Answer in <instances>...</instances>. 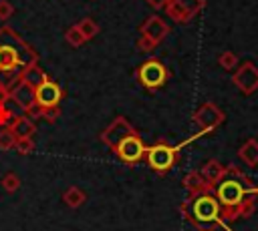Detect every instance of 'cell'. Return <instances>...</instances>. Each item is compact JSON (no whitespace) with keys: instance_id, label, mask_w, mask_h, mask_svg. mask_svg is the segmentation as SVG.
Instances as JSON below:
<instances>
[{"instance_id":"cell-1","label":"cell","mask_w":258,"mask_h":231,"mask_svg":"<svg viewBox=\"0 0 258 231\" xmlns=\"http://www.w3.org/2000/svg\"><path fill=\"white\" fill-rule=\"evenodd\" d=\"M214 195L222 207V219L232 223L236 219H248L254 213L258 187L242 169L228 165L224 177L214 187Z\"/></svg>"},{"instance_id":"cell-2","label":"cell","mask_w":258,"mask_h":231,"mask_svg":"<svg viewBox=\"0 0 258 231\" xmlns=\"http://www.w3.org/2000/svg\"><path fill=\"white\" fill-rule=\"evenodd\" d=\"M36 62L38 52L12 26H0V86L12 88L22 72Z\"/></svg>"},{"instance_id":"cell-3","label":"cell","mask_w":258,"mask_h":231,"mask_svg":"<svg viewBox=\"0 0 258 231\" xmlns=\"http://www.w3.org/2000/svg\"><path fill=\"white\" fill-rule=\"evenodd\" d=\"M181 215L196 227V231H232L222 219V207L214 191H204L198 195H187L179 205Z\"/></svg>"},{"instance_id":"cell-4","label":"cell","mask_w":258,"mask_h":231,"mask_svg":"<svg viewBox=\"0 0 258 231\" xmlns=\"http://www.w3.org/2000/svg\"><path fill=\"white\" fill-rule=\"evenodd\" d=\"M177 161H179V149L173 147V145H169V143L163 141V139L157 141L155 145L147 147V151H145V163H147L149 169L155 171L159 177L167 175V173L175 167Z\"/></svg>"},{"instance_id":"cell-5","label":"cell","mask_w":258,"mask_h":231,"mask_svg":"<svg viewBox=\"0 0 258 231\" xmlns=\"http://www.w3.org/2000/svg\"><path fill=\"white\" fill-rule=\"evenodd\" d=\"M169 76H171L169 68H167L159 58H155V56L147 58L143 64H139V66L135 68V80H137L145 90H149V92L161 88V86L169 80Z\"/></svg>"},{"instance_id":"cell-6","label":"cell","mask_w":258,"mask_h":231,"mask_svg":"<svg viewBox=\"0 0 258 231\" xmlns=\"http://www.w3.org/2000/svg\"><path fill=\"white\" fill-rule=\"evenodd\" d=\"M224 121H226V114H224V110H222L218 104H214V102H210V100L204 102V104L194 112V123H196L198 129H200V133H198L196 137L208 135V133L216 131Z\"/></svg>"},{"instance_id":"cell-7","label":"cell","mask_w":258,"mask_h":231,"mask_svg":"<svg viewBox=\"0 0 258 231\" xmlns=\"http://www.w3.org/2000/svg\"><path fill=\"white\" fill-rule=\"evenodd\" d=\"M206 6V0H167L165 14L177 24H187L196 14H200Z\"/></svg>"},{"instance_id":"cell-8","label":"cell","mask_w":258,"mask_h":231,"mask_svg":"<svg viewBox=\"0 0 258 231\" xmlns=\"http://www.w3.org/2000/svg\"><path fill=\"white\" fill-rule=\"evenodd\" d=\"M145 151H147V145L143 143V139L137 133L131 135V137H127V139H123L113 149V153L119 157V161H123L129 167L135 165V163H139L141 159H145Z\"/></svg>"},{"instance_id":"cell-9","label":"cell","mask_w":258,"mask_h":231,"mask_svg":"<svg viewBox=\"0 0 258 231\" xmlns=\"http://www.w3.org/2000/svg\"><path fill=\"white\" fill-rule=\"evenodd\" d=\"M232 84L242 92V94H252L258 90V66L250 60H244L238 64V68L232 74Z\"/></svg>"},{"instance_id":"cell-10","label":"cell","mask_w":258,"mask_h":231,"mask_svg":"<svg viewBox=\"0 0 258 231\" xmlns=\"http://www.w3.org/2000/svg\"><path fill=\"white\" fill-rule=\"evenodd\" d=\"M137 131H135V127L125 119V117H115L113 119V123L101 133V141L113 151L123 139H127V137H131V135H135Z\"/></svg>"},{"instance_id":"cell-11","label":"cell","mask_w":258,"mask_h":231,"mask_svg":"<svg viewBox=\"0 0 258 231\" xmlns=\"http://www.w3.org/2000/svg\"><path fill=\"white\" fill-rule=\"evenodd\" d=\"M62 98H64V90L60 88L58 82H54L48 76L34 88V100L42 108H46V106H58Z\"/></svg>"},{"instance_id":"cell-12","label":"cell","mask_w":258,"mask_h":231,"mask_svg":"<svg viewBox=\"0 0 258 231\" xmlns=\"http://www.w3.org/2000/svg\"><path fill=\"white\" fill-rule=\"evenodd\" d=\"M139 34L145 36V38H149V40L157 46V44H161V42L165 40V36L169 34V24H167L161 16L151 14V16H147V18L141 22Z\"/></svg>"},{"instance_id":"cell-13","label":"cell","mask_w":258,"mask_h":231,"mask_svg":"<svg viewBox=\"0 0 258 231\" xmlns=\"http://www.w3.org/2000/svg\"><path fill=\"white\" fill-rule=\"evenodd\" d=\"M10 100L18 106V108H22L24 112L36 102L34 100V86H30V84H26L24 80H18L12 88H10Z\"/></svg>"},{"instance_id":"cell-14","label":"cell","mask_w":258,"mask_h":231,"mask_svg":"<svg viewBox=\"0 0 258 231\" xmlns=\"http://www.w3.org/2000/svg\"><path fill=\"white\" fill-rule=\"evenodd\" d=\"M224 173H226V167H224L218 159H210V161H206L204 167L200 169V175L204 177V181H206L210 187H216L218 181L224 177Z\"/></svg>"},{"instance_id":"cell-15","label":"cell","mask_w":258,"mask_h":231,"mask_svg":"<svg viewBox=\"0 0 258 231\" xmlns=\"http://www.w3.org/2000/svg\"><path fill=\"white\" fill-rule=\"evenodd\" d=\"M183 187L187 191V195H198V193H204V191H214V187H210L204 177L200 175V171H189L185 177H183Z\"/></svg>"},{"instance_id":"cell-16","label":"cell","mask_w":258,"mask_h":231,"mask_svg":"<svg viewBox=\"0 0 258 231\" xmlns=\"http://www.w3.org/2000/svg\"><path fill=\"white\" fill-rule=\"evenodd\" d=\"M10 129H12V133L16 135V139H30V137L36 133L34 121L28 119L26 114H24V117H14V121L10 123Z\"/></svg>"},{"instance_id":"cell-17","label":"cell","mask_w":258,"mask_h":231,"mask_svg":"<svg viewBox=\"0 0 258 231\" xmlns=\"http://www.w3.org/2000/svg\"><path fill=\"white\" fill-rule=\"evenodd\" d=\"M238 157L242 163H246L248 167H256L258 165V141L256 139H248L240 149H238Z\"/></svg>"},{"instance_id":"cell-18","label":"cell","mask_w":258,"mask_h":231,"mask_svg":"<svg viewBox=\"0 0 258 231\" xmlns=\"http://www.w3.org/2000/svg\"><path fill=\"white\" fill-rule=\"evenodd\" d=\"M62 201H64V205H67V207L77 209V207H81V205L87 201V195H85V191H83L81 187L71 185L69 189H64V191H62Z\"/></svg>"},{"instance_id":"cell-19","label":"cell","mask_w":258,"mask_h":231,"mask_svg":"<svg viewBox=\"0 0 258 231\" xmlns=\"http://www.w3.org/2000/svg\"><path fill=\"white\" fill-rule=\"evenodd\" d=\"M46 76H48V74H46V72L38 66V62H36V64H30V66L22 72V78H20V80H24L26 84H30V86H34V88H36V86H38Z\"/></svg>"},{"instance_id":"cell-20","label":"cell","mask_w":258,"mask_h":231,"mask_svg":"<svg viewBox=\"0 0 258 231\" xmlns=\"http://www.w3.org/2000/svg\"><path fill=\"white\" fill-rule=\"evenodd\" d=\"M77 28H79V32L83 34V38H85L87 42H89V40H93V38L99 34V30H101V28H99V24H97L93 18H89V16H87V18H83L81 22H77Z\"/></svg>"},{"instance_id":"cell-21","label":"cell","mask_w":258,"mask_h":231,"mask_svg":"<svg viewBox=\"0 0 258 231\" xmlns=\"http://www.w3.org/2000/svg\"><path fill=\"white\" fill-rule=\"evenodd\" d=\"M218 64H220L224 70H236L240 62H238L236 52H232V50H224V52L218 56Z\"/></svg>"},{"instance_id":"cell-22","label":"cell","mask_w":258,"mask_h":231,"mask_svg":"<svg viewBox=\"0 0 258 231\" xmlns=\"http://www.w3.org/2000/svg\"><path fill=\"white\" fill-rule=\"evenodd\" d=\"M16 135L12 133L10 127H0V151H10L14 149Z\"/></svg>"},{"instance_id":"cell-23","label":"cell","mask_w":258,"mask_h":231,"mask_svg":"<svg viewBox=\"0 0 258 231\" xmlns=\"http://www.w3.org/2000/svg\"><path fill=\"white\" fill-rule=\"evenodd\" d=\"M64 40H67V42H69L73 48H79V46H83V44L87 42V40L83 38V34L79 32L77 24H73V26H71V28L64 32Z\"/></svg>"},{"instance_id":"cell-24","label":"cell","mask_w":258,"mask_h":231,"mask_svg":"<svg viewBox=\"0 0 258 231\" xmlns=\"http://www.w3.org/2000/svg\"><path fill=\"white\" fill-rule=\"evenodd\" d=\"M0 183H2V189H4L6 193H16V191L20 189V177H18L16 173H6Z\"/></svg>"},{"instance_id":"cell-25","label":"cell","mask_w":258,"mask_h":231,"mask_svg":"<svg viewBox=\"0 0 258 231\" xmlns=\"http://www.w3.org/2000/svg\"><path fill=\"white\" fill-rule=\"evenodd\" d=\"M14 147H16V153H20V155H30V153L34 151V141H32V137H30V139H16Z\"/></svg>"},{"instance_id":"cell-26","label":"cell","mask_w":258,"mask_h":231,"mask_svg":"<svg viewBox=\"0 0 258 231\" xmlns=\"http://www.w3.org/2000/svg\"><path fill=\"white\" fill-rule=\"evenodd\" d=\"M60 117V106H46L42 108V119L48 123V125H54Z\"/></svg>"},{"instance_id":"cell-27","label":"cell","mask_w":258,"mask_h":231,"mask_svg":"<svg viewBox=\"0 0 258 231\" xmlns=\"http://www.w3.org/2000/svg\"><path fill=\"white\" fill-rule=\"evenodd\" d=\"M12 121H14V112L6 104H0V127H10Z\"/></svg>"},{"instance_id":"cell-28","label":"cell","mask_w":258,"mask_h":231,"mask_svg":"<svg viewBox=\"0 0 258 231\" xmlns=\"http://www.w3.org/2000/svg\"><path fill=\"white\" fill-rule=\"evenodd\" d=\"M14 14V6L8 0H0V20H8Z\"/></svg>"},{"instance_id":"cell-29","label":"cell","mask_w":258,"mask_h":231,"mask_svg":"<svg viewBox=\"0 0 258 231\" xmlns=\"http://www.w3.org/2000/svg\"><path fill=\"white\" fill-rule=\"evenodd\" d=\"M135 46H137V50H139V52H151V50L155 48V44H153L149 38H145V36H139Z\"/></svg>"},{"instance_id":"cell-30","label":"cell","mask_w":258,"mask_h":231,"mask_svg":"<svg viewBox=\"0 0 258 231\" xmlns=\"http://www.w3.org/2000/svg\"><path fill=\"white\" fill-rule=\"evenodd\" d=\"M24 114H26L28 119L32 117V121H34V119H42V106L34 102V104H32V106H30V108H28V110H26Z\"/></svg>"},{"instance_id":"cell-31","label":"cell","mask_w":258,"mask_h":231,"mask_svg":"<svg viewBox=\"0 0 258 231\" xmlns=\"http://www.w3.org/2000/svg\"><path fill=\"white\" fill-rule=\"evenodd\" d=\"M153 10H163L165 8V4H167V0H145Z\"/></svg>"},{"instance_id":"cell-32","label":"cell","mask_w":258,"mask_h":231,"mask_svg":"<svg viewBox=\"0 0 258 231\" xmlns=\"http://www.w3.org/2000/svg\"><path fill=\"white\" fill-rule=\"evenodd\" d=\"M10 100V88L0 86V104H6Z\"/></svg>"}]
</instances>
